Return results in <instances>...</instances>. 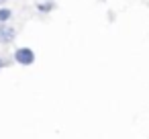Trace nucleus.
Returning <instances> with one entry per match:
<instances>
[{
  "label": "nucleus",
  "mask_w": 149,
  "mask_h": 139,
  "mask_svg": "<svg viewBox=\"0 0 149 139\" xmlns=\"http://www.w3.org/2000/svg\"><path fill=\"white\" fill-rule=\"evenodd\" d=\"M13 59H15V64H19V66H33L35 61H37V53L33 51V47H27V45H21V47H17L15 49V53H13Z\"/></svg>",
  "instance_id": "f257e3e1"
},
{
  "label": "nucleus",
  "mask_w": 149,
  "mask_h": 139,
  "mask_svg": "<svg viewBox=\"0 0 149 139\" xmlns=\"http://www.w3.org/2000/svg\"><path fill=\"white\" fill-rule=\"evenodd\" d=\"M17 41V29L8 23H0V45H10Z\"/></svg>",
  "instance_id": "f03ea898"
},
{
  "label": "nucleus",
  "mask_w": 149,
  "mask_h": 139,
  "mask_svg": "<svg viewBox=\"0 0 149 139\" xmlns=\"http://www.w3.org/2000/svg\"><path fill=\"white\" fill-rule=\"evenodd\" d=\"M37 10L41 15H49L55 10V0H45V2H37Z\"/></svg>",
  "instance_id": "7ed1b4c3"
},
{
  "label": "nucleus",
  "mask_w": 149,
  "mask_h": 139,
  "mask_svg": "<svg viewBox=\"0 0 149 139\" xmlns=\"http://www.w3.org/2000/svg\"><path fill=\"white\" fill-rule=\"evenodd\" d=\"M13 10L10 8H6V6H0V23H8L10 19H13Z\"/></svg>",
  "instance_id": "20e7f679"
},
{
  "label": "nucleus",
  "mask_w": 149,
  "mask_h": 139,
  "mask_svg": "<svg viewBox=\"0 0 149 139\" xmlns=\"http://www.w3.org/2000/svg\"><path fill=\"white\" fill-rule=\"evenodd\" d=\"M6 66H10V61H8V59H4L2 55H0V72H2V70H4Z\"/></svg>",
  "instance_id": "39448f33"
},
{
  "label": "nucleus",
  "mask_w": 149,
  "mask_h": 139,
  "mask_svg": "<svg viewBox=\"0 0 149 139\" xmlns=\"http://www.w3.org/2000/svg\"><path fill=\"white\" fill-rule=\"evenodd\" d=\"M6 2H8V0H0V6H4Z\"/></svg>",
  "instance_id": "423d86ee"
}]
</instances>
